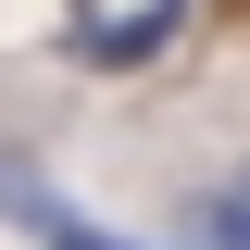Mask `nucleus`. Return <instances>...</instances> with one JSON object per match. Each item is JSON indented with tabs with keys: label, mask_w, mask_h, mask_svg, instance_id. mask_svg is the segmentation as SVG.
<instances>
[{
	"label": "nucleus",
	"mask_w": 250,
	"mask_h": 250,
	"mask_svg": "<svg viewBox=\"0 0 250 250\" xmlns=\"http://www.w3.org/2000/svg\"><path fill=\"white\" fill-rule=\"evenodd\" d=\"M188 13H200V0H125V13H88V25H62L50 50L75 62V75H138V62H163L188 38Z\"/></svg>",
	"instance_id": "obj_1"
},
{
	"label": "nucleus",
	"mask_w": 250,
	"mask_h": 250,
	"mask_svg": "<svg viewBox=\"0 0 250 250\" xmlns=\"http://www.w3.org/2000/svg\"><path fill=\"white\" fill-rule=\"evenodd\" d=\"M38 250H138V238H100L88 213H62V225H50V238H38Z\"/></svg>",
	"instance_id": "obj_4"
},
{
	"label": "nucleus",
	"mask_w": 250,
	"mask_h": 250,
	"mask_svg": "<svg viewBox=\"0 0 250 250\" xmlns=\"http://www.w3.org/2000/svg\"><path fill=\"white\" fill-rule=\"evenodd\" d=\"M62 213H75V200L50 188V163H38L25 138H0V225H13V238H50Z\"/></svg>",
	"instance_id": "obj_2"
},
{
	"label": "nucleus",
	"mask_w": 250,
	"mask_h": 250,
	"mask_svg": "<svg viewBox=\"0 0 250 250\" xmlns=\"http://www.w3.org/2000/svg\"><path fill=\"white\" fill-rule=\"evenodd\" d=\"M188 225H200V250H250V163L200 188V200H188Z\"/></svg>",
	"instance_id": "obj_3"
}]
</instances>
